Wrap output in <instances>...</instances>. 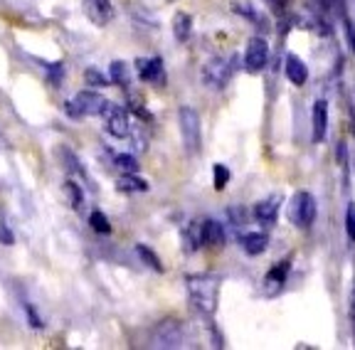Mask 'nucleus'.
I'll list each match as a JSON object with an SVG mask.
<instances>
[{
  "label": "nucleus",
  "instance_id": "nucleus-1",
  "mask_svg": "<svg viewBox=\"0 0 355 350\" xmlns=\"http://www.w3.org/2000/svg\"><path fill=\"white\" fill-rule=\"evenodd\" d=\"M217 281L210 274H198V277H188V294L190 301H193L195 308L205 313V316H212L215 313V304H217Z\"/></svg>",
  "mask_w": 355,
  "mask_h": 350
},
{
  "label": "nucleus",
  "instance_id": "nucleus-2",
  "mask_svg": "<svg viewBox=\"0 0 355 350\" xmlns=\"http://www.w3.org/2000/svg\"><path fill=\"white\" fill-rule=\"evenodd\" d=\"M288 220L299 229H309L313 225V220H316V198L309 190L294 193L291 205H288Z\"/></svg>",
  "mask_w": 355,
  "mask_h": 350
},
{
  "label": "nucleus",
  "instance_id": "nucleus-3",
  "mask_svg": "<svg viewBox=\"0 0 355 350\" xmlns=\"http://www.w3.org/2000/svg\"><path fill=\"white\" fill-rule=\"evenodd\" d=\"M237 67H239V57H230V60L215 57V60L207 62L205 69H202V79H205V84L210 89H225Z\"/></svg>",
  "mask_w": 355,
  "mask_h": 350
},
{
  "label": "nucleus",
  "instance_id": "nucleus-4",
  "mask_svg": "<svg viewBox=\"0 0 355 350\" xmlns=\"http://www.w3.org/2000/svg\"><path fill=\"white\" fill-rule=\"evenodd\" d=\"M178 121H180V136H183L185 150L190 156L198 153L200 143H202V136H200V116L193 106H180L178 112Z\"/></svg>",
  "mask_w": 355,
  "mask_h": 350
},
{
  "label": "nucleus",
  "instance_id": "nucleus-5",
  "mask_svg": "<svg viewBox=\"0 0 355 350\" xmlns=\"http://www.w3.org/2000/svg\"><path fill=\"white\" fill-rule=\"evenodd\" d=\"M101 116H104V121H106V131H109L114 139H126L131 126H128V114L123 106L114 104V101H106Z\"/></svg>",
  "mask_w": 355,
  "mask_h": 350
},
{
  "label": "nucleus",
  "instance_id": "nucleus-6",
  "mask_svg": "<svg viewBox=\"0 0 355 350\" xmlns=\"http://www.w3.org/2000/svg\"><path fill=\"white\" fill-rule=\"evenodd\" d=\"M269 62V45L264 37H252L247 52H244V67L247 72H261Z\"/></svg>",
  "mask_w": 355,
  "mask_h": 350
},
{
  "label": "nucleus",
  "instance_id": "nucleus-7",
  "mask_svg": "<svg viewBox=\"0 0 355 350\" xmlns=\"http://www.w3.org/2000/svg\"><path fill=\"white\" fill-rule=\"evenodd\" d=\"M84 15L94 25L104 28L114 20V6L111 0H84Z\"/></svg>",
  "mask_w": 355,
  "mask_h": 350
},
{
  "label": "nucleus",
  "instance_id": "nucleus-8",
  "mask_svg": "<svg viewBox=\"0 0 355 350\" xmlns=\"http://www.w3.org/2000/svg\"><path fill=\"white\" fill-rule=\"evenodd\" d=\"M136 72L141 82L163 84V60L161 57H141L136 60Z\"/></svg>",
  "mask_w": 355,
  "mask_h": 350
},
{
  "label": "nucleus",
  "instance_id": "nucleus-9",
  "mask_svg": "<svg viewBox=\"0 0 355 350\" xmlns=\"http://www.w3.org/2000/svg\"><path fill=\"white\" fill-rule=\"evenodd\" d=\"M254 220L261 225L264 229H272L279 220V198H266V200H259L252 210Z\"/></svg>",
  "mask_w": 355,
  "mask_h": 350
},
{
  "label": "nucleus",
  "instance_id": "nucleus-10",
  "mask_svg": "<svg viewBox=\"0 0 355 350\" xmlns=\"http://www.w3.org/2000/svg\"><path fill=\"white\" fill-rule=\"evenodd\" d=\"M311 126H313V143H321V141H326V134H328V104L323 99L313 101V109H311Z\"/></svg>",
  "mask_w": 355,
  "mask_h": 350
},
{
  "label": "nucleus",
  "instance_id": "nucleus-11",
  "mask_svg": "<svg viewBox=\"0 0 355 350\" xmlns=\"http://www.w3.org/2000/svg\"><path fill=\"white\" fill-rule=\"evenodd\" d=\"M74 101L79 104V109H82L84 116H101L104 114V106H106V99L99 94V91H79L77 96H74Z\"/></svg>",
  "mask_w": 355,
  "mask_h": 350
},
{
  "label": "nucleus",
  "instance_id": "nucleus-12",
  "mask_svg": "<svg viewBox=\"0 0 355 350\" xmlns=\"http://www.w3.org/2000/svg\"><path fill=\"white\" fill-rule=\"evenodd\" d=\"M288 269H291V264H288V259H284V261H279L272 272L266 274V279H264L266 296H274V294H279V291H282L284 281H286V277H288Z\"/></svg>",
  "mask_w": 355,
  "mask_h": 350
},
{
  "label": "nucleus",
  "instance_id": "nucleus-13",
  "mask_svg": "<svg viewBox=\"0 0 355 350\" xmlns=\"http://www.w3.org/2000/svg\"><path fill=\"white\" fill-rule=\"evenodd\" d=\"M202 247H212V250H220L225 247V227L215 220H202Z\"/></svg>",
  "mask_w": 355,
  "mask_h": 350
},
{
  "label": "nucleus",
  "instance_id": "nucleus-14",
  "mask_svg": "<svg viewBox=\"0 0 355 350\" xmlns=\"http://www.w3.org/2000/svg\"><path fill=\"white\" fill-rule=\"evenodd\" d=\"M239 245H242L244 254L259 256V254H264L266 247H269V237H266L264 232H247L239 237Z\"/></svg>",
  "mask_w": 355,
  "mask_h": 350
},
{
  "label": "nucleus",
  "instance_id": "nucleus-15",
  "mask_svg": "<svg viewBox=\"0 0 355 350\" xmlns=\"http://www.w3.org/2000/svg\"><path fill=\"white\" fill-rule=\"evenodd\" d=\"M232 6V12H237L239 17H244V20H250V23L259 25V30H269V25H266V20L259 15V10H257L254 6H252V0H232L230 3Z\"/></svg>",
  "mask_w": 355,
  "mask_h": 350
},
{
  "label": "nucleus",
  "instance_id": "nucleus-16",
  "mask_svg": "<svg viewBox=\"0 0 355 350\" xmlns=\"http://www.w3.org/2000/svg\"><path fill=\"white\" fill-rule=\"evenodd\" d=\"M284 69H286L288 82L296 84V87L306 84V79H309V67H306V62L299 55H286V67Z\"/></svg>",
  "mask_w": 355,
  "mask_h": 350
},
{
  "label": "nucleus",
  "instance_id": "nucleus-17",
  "mask_svg": "<svg viewBox=\"0 0 355 350\" xmlns=\"http://www.w3.org/2000/svg\"><path fill=\"white\" fill-rule=\"evenodd\" d=\"M173 35H175L178 42H188L190 35H193V17L188 12H175L173 17Z\"/></svg>",
  "mask_w": 355,
  "mask_h": 350
},
{
  "label": "nucleus",
  "instance_id": "nucleus-18",
  "mask_svg": "<svg viewBox=\"0 0 355 350\" xmlns=\"http://www.w3.org/2000/svg\"><path fill=\"white\" fill-rule=\"evenodd\" d=\"M116 190L119 193H146L148 183L144 178H139L136 173H123L121 178L116 180Z\"/></svg>",
  "mask_w": 355,
  "mask_h": 350
},
{
  "label": "nucleus",
  "instance_id": "nucleus-19",
  "mask_svg": "<svg viewBox=\"0 0 355 350\" xmlns=\"http://www.w3.org/2000/svg\"><path fill=\"white\" fill-rule=\"evenodd\" d=\"M109 77H111V82L119 84V87H128V82H131V69H128V64L123 60H116V62H111Z\"/></svg>",
  "mask_w": 355,
  "mask_h": 350
},
{
  "label": "nucleus",
  "instance_id": "nucleus-20",
  "mask_svg": "<svg viewBox=\"0 0 355 350\" xmlns=\"http://www.w3.org/2000/svg\"><path fill=\"white\" fill-rule=\"evenodd\" d=\"M64 195H67V202H69L72 210H82L84 207V193H82V185H79L77 180H67Z\"/></svg>",
  "mask_w": 355,
  "mask_h": 350
},
{
  "label": "nucleus",
  "instance_id": "nucleus-21",
  "mask_svg": "<svg viewBox=\"0 0 355 350\" xmlns=\"http://www.w3.org/2000/svg\"><path fill=\"white\" fill-rule=\"evenodd\" d=\"M136 254L141 256V261H144L148 269H153V272H163L161 259H158V254H155V252L150 250L148 245H136Z\"/></svg>",
  "mask_w": 355,
  "mask_h": 350
},
{
  "label": "nucleus",
  "instance_id": "nucleus-22",
  "mask_svg": "<svg viewBox=\"0 0 355 350\" xmlns=\"http://www.w3.org/2000/svg\"><path fill=\"white\" fill-rule=\"evenodd\" d=\"M185 245H188V252H195L202 247V225L200 222H193L188 229H185Z\"/></svg>",
  "mask_w": 355,
  "mask_h": 350
},
{
  "label": "nucleus",
  "instance_id": "nucleus-23",
  "mask_svg": "<svg viewBox=\"0 0 355 350\" xmlns=\"http://www.w3.org/2000/svg\"><path fill=\"white\" fill-rule=\"evenodd\" d=\"M84 82H87L89 87H94V89H104V87H109L111 77H106V74L99 72L96 67H87V72H84Z\"/></svg>",
  "mask_w": 355,
  "mask_h": 350
},
{
  "label": "nucleus",
  "instance_id": "nucleus-24",
  "mask_svg": "<svg viewBox=\"0 0 355 350\" xmlns=\"http://www.w3.org/2000/svg\"><path fill=\"white\" fill-rule=\"evenodd\" d=\"M60 158L67 163V166H64V170H67V173H74V175H84L82 163H79V158L74 156V153H72L69 148H60Z\"/></svg>",
  "mask_w": 355,
  "mask_h": 350
},
{
  "label": "nucleus",
  "instance_id": "nucleus-25",
  "mask_svg": "<svg viewBox=\"0 0 355 350\" xmlns=\"http://www.w3.org/2000/svg\"><path fill=\"white\" fill-rule=\"evenodd\" d=\"M212 183H215V190H225L230 183V168L225 163H215L212 166Z\"/></svg>",
  "mask_w": 355,
  "mask_h": 350
},
{
  "label": "nucleus",
  "instance_id": "nucleus-26",
  "mask_svg": "<svg viewBox=\"0 0 355 350\" xmlns=\"http://www.w3.org/2000/svg\"><path fill=\"white\" fill-rule=\"evenodd\" d=\"M89 225H92V229H94V232H99V234H109L111 232L109 217H106L101 210H94L92 215H89Z\"/></svg>",
  "mask_w": 355,
  "mask_h": 350
},
{
  "label": "nucleus",
  "instance_id": "nucleus-27",
  "mask_svg": "<svg viewBox=\"0 0 355 350\" xmlns=\"http://www.w3.org/2000/svg\"><path fill=\"white\" fill-rule=\"evenodd\" d=\"M44 64V62H42ZM44 72H47V82L52 84V87H60L62 84V79H64V67L62 64H44Z\"/></svg>",
  "mask_w": 355,
  "mask_h": 350
},
{
  "label": "nucleus",
  "instance_id": "nucleus-28",
  "mask_svg": "<svg viewBox=\"0 0 355 350\" xmlns=\"http://www.w3.org/2000/svg\"><path fill=\"white\" fill-rule=\"evenodd\" d=\"M116 166L121 168L123 173H139V161L128 153H119L116 156Z\"/></svg>",
  "mask_w": 355,
  "mask_h": 350
},
{
  "label": "nucleus",
  "instance_id": "nucleus-29",
  "mask_svg": "<svg viewBox=\"0 0 355 350\" xmlns=\"http://www.w3.org/2000/svg\"><path fill=\"white\" fill-rule=\"evenodd\" d=\"M345 232H348L350 242H355V202L348 205V212H345Z\"/></svg>",
  "mask_w": 355,
  "mask_h": 350
},
{
  "label": "nucleus",
  "instance_id": "nucleus-30",
  "mask_svg": "<svg viewBox=\"0 0 355 350\" xmlns=\"http://www.w3.org/2000/svg\"><path fill=\"white\" fill-rule=\"evenodd\" d=\"M343 30H345V37H348V47L355 52V25L345 12H343Z\"/></svg>",
  "mask_w": 355,
  "mask_h": 350
},
{
  "label": "nucleus",
  "instance_id": "nucleus-31",
  "mask_svg": "<svg viewBox=\"0 0 355 350\" xmlns=\"http://www.w3.org/2000/svg\"><path fill=\"white\" fill-rule=\"evenodd\" d=\"M0 245H6V247L15 245V234L10 232V227H8L6 222H0Z\"/></svg>",
  "mask_w": 355,
  "mask_h": 350
},
{
  "label": "nucleus",
  "instance_id": "nucleus-32",
  "mask_svg": "<svg viewBox=\"0 0 355 350\" xmlns=\"http://www.w3.org/2000/svg\"><path fill=\"white\" fill-rule=\"evenodd\" d=\"M64 114H67L69 119H74V121L84 119V114H82V109H79L77 101H64Z\"/></svg>",
  "mask_w": 355,
  "mask_h": 350
},
{
  "label": "nucleus",
  "instance_id": "nucleus-33",
  "mask_svg": "<svg viewBox=\"0 0 355 350\" xmlns=\"http://www.w3.org/2000/svg\"><path fill=\"white\" fill-rule=\"evenodd\" d=\"M25 313H28V321H30V326H33V328H42L44 326L42 318L37 316V311H35L33 304H25Z\"/></svg>",
  "mask_w": 355,
  "mask_h": 350
},
{
  "label": "nucleus",
  "instance_id": "nucleus-34",
  "mask_svg": "<svg viewBox=\"0 0 355 350\" xmlns=\"http://www.w3.org/2000/svg\"><path fill=\"white\" fill-rule=\"evenodd\" d=\"M264 3L269 8H272L274 12H284V10H286V3H288V0H264Z\"/></svg>",
  "mask_w": 355,
  "mask_h": 350
},
{
  "label": "nucleus",
  "instance_id": "nucleus-35",
  "mask_svg": "<svg viewBox=\"0 0 355 350\" xmlns=\"http://www.w3.org/2000/svg\"><path fill=\"white\" fill-rule=\"evenodd\" d=\"M350 323H353V340H355V291H353V301H350Z\"/></svg>",
  "mask_w": 355,
  "mask_h": 350
}]
</instances>
